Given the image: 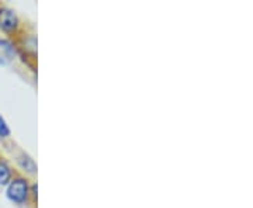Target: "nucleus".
Wrapping results in <instances>:
<instances>
[{
  "mask_svg": "<svg viewBox=\"0 0 253 208\" xmlns=\"http://www.w3.org/2000/svg\"><path fill=\"white\" fill-rule=\"evenodd\" d=\"M6 199L18 207H26L31 203V181L24 174H16L4 187Z\"/></svg>",
  "mask_w": 253,
  "mask_h": 208,
  "instance_id": "nucleus-1",
  "label": "nucleus"
},
{
  "mask_svg": "<svg viewBox=\"0 0 253 208\" xmlns=\"http://www.w3.org/2000/svg\"><path fill=\"white\" fill-rule=\"evenodd\" d=\"M0 33L7 38H18L24 33L23 21L17 11L0 3Z\"/></svg>",
  "mask_w": 253,
  "mask_h": 208,
  "instance_id": "nucleus-2",
  "label": "nucleus"
},
{
  "mask_svg": "<svg viewBox=\"0 0 253 208\" xmlns=\"http://www.w3.org/2000/svg\"><path fill=\"white\" fill-rule=\"evenodd\" d=\"M16 162H17L18 169L24 173L26 177H34L38 173V165L34 161V158L27 152L21 151L16 155Z\"/></svg>",
  "mask_w": 253,
  "mask_h": 208,
  "instance_id": "nucleus-3",
  "label": "nucleus"
},
{
  "mask_svg": "<svg viewBox=\"0 0 253 208\" xmlns=\"http://www.w3.org/2000/svg\"><path fill=\"white\" fill-rule=\"evenodd\" d=\"M0 56H3L10 64L14 62L17 58H20V51H18L17 42L13 41L7 37H0Z\"/></svg>",
  "mask_w": 253,
  "mask_h": 208,
  "instance_id": "nucleus-4",
  "label": "nucleus"
},
{
  "mask_svg": "<svg viewBox=\"0 0 253 208\" xmlns=\"http://www.w3.org/2000/svg\"><path fill=\"white\" fill-rule=\"evenodd\" d=\"M17 174L13 165L3 156H0V187H6Z\"/></svg>",
  "mask_w": 253,
  "mask_h": 208,
  "instance_id": "nucleus-5",
  "label": "nucleus"
},
{
  "mask_svg": "<svg viewBox=\"0 0 253 208\" xmlns=\"http://www.w3.org/2000/svg\"><path fill=\"white\" fill-rule=\"evenodd\" d=\"M11 138V128L9 123L6 121V118L0 114V139L1 141H7Z\"/></svg>",
  "mask_w": 253,
  "mask_h": 208,
  "instance_id": "nucleus-6",
  "label": "nucleus"
},
{
  "mask_svg": "<svg viewBox=\"0 0 253 208\" xmlns=\"http://www.w3.org/2000/svg\"><path fill=\"white\" fill-rule=\"evenodd\" d=\"M37 199H38V184L36 181H33L31 183V201L37 203Z\"/></svg>",
  "mask_w": 253,
  "mask_h": 208,
  "instance_id": "nucleus-7",
  "label": "nucleus"
},
{
  "mask_svg": "<svg viewBox=\"0 0 253 208\" xmlns=\"http://www.w3.org/2000/svg\"><path fill=\"white\" fill-rule=\"evenodd\" d=\"M9 65H10L9 61H6L3 56H0V66H9Z\"/></svg>",
  "mask_w": 253,
  "mask_h": 208,
  "instance_id": "nucleus-8",
  "label": "nucleus"
}]
</instances>
